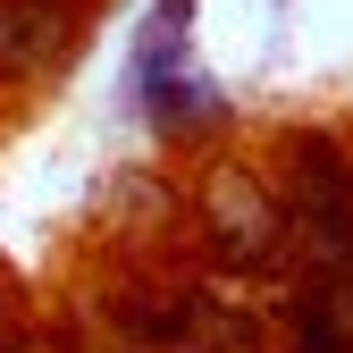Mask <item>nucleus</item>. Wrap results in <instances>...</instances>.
Instances as JSON below:
<instances>
[{"label":"nucleus","instance_id":"1","mask_svg":"<svg viewBox=\"0 0 353 353\" xmlns=\"http://www.w3.org/2000/svg\"><path fill=\"white\" fill-rule=\"evenodd\" d=\"M185 17H194V0H160L152 9L143 51H135V93H160L168 76H185Z\"/></svg>","mask_w":353,"mask_h":353},{"label":"nucleus","instance_id":"2","mask_svg":"<svg viewBox=\"0 0 353 353\" xmlns=\"http://www.w3.org/2000/svg\"><path fill=\"white\" fill-rule=\"evenodd\" d=\"M0 34L26 42L17 59H51V51H59V17H51V9H17V0H0Z\"/></svg>","mask_w":353,"mask_h":353}]
</instances>
